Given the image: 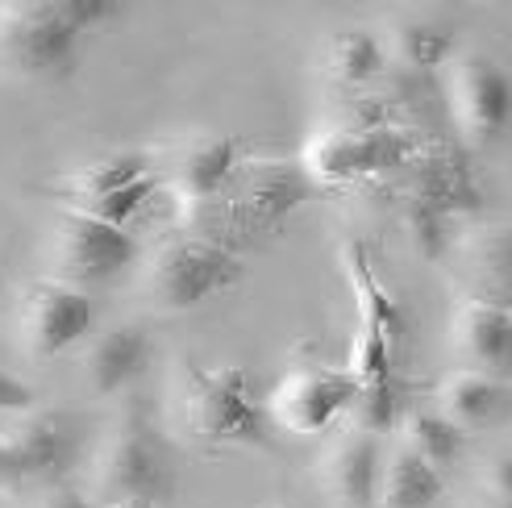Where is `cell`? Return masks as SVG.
<instances>
[{"mask_svg":"<svg viewBox=\"0 0 512 508\" xmlns=\"http://www.w3.org/2000/svg\"><path fill=\"white\" fill-rule=\"evenodd\" d=\"M179 425L209 446H267V413L250 400L242 367L188 363L179 375Z\"/></svg>","mask_w":512,"mask_h":508,"instance_id":"6da1fadb","label":"cell"},{"mask_svg":"<svg viewBox=\"0 0 512 508\" xmlns=\"http://www.w3.org/2000/svg\"><path fill=\"white\" fill-rule=\"evenodd\" d=\"M80 30L63 0H5L0 5V67L21 80H63L75 67Z\"/></svg>","mask_w":512,"mask_h":508,"instance_id":"7a4b0ae2","label":"cell"},{"mask_svg":"<svg viewBox=\"0 0 512 508\" xmlns=\"http://www.w3.org/2000/svg\"><path fill=\"white\" fill-rule=\"evenodd\" d=\"M242 259L234 250H225L209 238H171L155 263L146 271V296L155 304V313L179 317L200 309L209 296L234 288L242 279Z\"/></svg>","mask_w":512,"mask_h":508,"instance_id":"3957f363","label":"cell"},{"mask_svg":"<svg viewBox=\"0 0 512 508\" xmlns=\"http://www.w3.org/2000/svg\"><path fill=\"white\" fill-rule=\"evenodd\" d=\"M96 492L109 504H125V500L159 504L171 492V459L146 413L134 409L105 438V446L96 454Z\"/></svg>","mask_w":512,"mask_h":508,"instance_id":"277c9868","label":"cell"},{"mask_svg":"<svg viewBox=\"0 0 512 508\" xmlns=\"http://www.w3.org/2000/svg\"><path fill=\"white\" fill-rule=\"evenodd\" d=\"M138 259V242L130 230H117L96 217L67 209L55 242H50V267L59 284L84 288V284H113V279Z\"/></svg>","mask_w":512,"mask_h":508,"instance_id":"5b68a950","label":"cell"},{"mask_svg":"<svg viewBox=\"0 0 512 508\" xmlns=\"http://www.w3.org/2000/svg\"><path fill=\"white\" fill-rule=\"evenodd\" d=\"M454 125L488 146L512 130V71L492 55H458L446 71Z\"/></svg>","mask_w":512,"mask_h":508,"instance_id":"8992f818","label":"cell"},{"mask_svg":"<svg viewBox=\"0 0 512 508\" xmlns=\"http://www.w3.org/2000/svg\"><path fill=\"white\" fill-rule=\"evenodd\" d=\"M421 150V138L404 125H388V130H334L309 146L304 171L317 184H350L367 180V175H383L400 163H408Z\"/></svg>","mask_w":512,"mask_h":508,"instance_id":"52a82bcc","label":"cell"},{"mask_svg":"<svg viewBox=\"0 0 512 508\" xmlns=\"http://www.w3.org/2000/svg\"><path fill=\"white\" fill-rule=\"evenodd\" d=\"M96 325V300L84 288L59 284V279H38L21 296V338L34 359H55V354L80 346Z\"/></svg>","mask_w":512,"mask_h":508,"instance_id":"ba28073f","label":"cell"},{"mask_svg":"<svg viewBox=\"0 0 512 508\" xmlns=\"http://www.w3.org/2000/svg\"><path fill=\"white\" fill-rule=\"evenodd\" d=\"M358 396V379L346 367L300 363L284 375V384L271 396V417L284 421L296 434H321L338 417H350V404Z\"/></svg>","mask_w":512,"mask_h":508,"instance_id":"9c48e42d","label":"cell"},{"mask_svg":"<svg viewBox=\"0 0 512 508\" xmlns=\"http://www.w3.org/2000/svg\"><path fill=\"white\" fill-rule=\"evenodd\" d=\"M25 479H46L59 484L80 459V429H75L71 413L63 409H30L25 421L9 434Z\"/></svg>","mask_w":512,"mask_h":508,"instance_id":"30bf717a","label":"cell"},{"mask_svg":"<svg viewBox=\"0 0 512 508\" xmlns=\"http://www.w3.org/2000/svg\"><path fill=\"white\" fill-rule=\"evenodd\" d=\"M438 413H446L463 434L492 429L512 417V384L483 371H450L438 379Z\"/></svg>","mask_w":512,"mask_h":508,"instance_id":"8fae6325","label":"cell"},{"mask_svg":"<svg viewBox=\"0 0 512 508\" xmlns=\"http://www.w3.org/2000/svg\"><path fill=\"white\" fill-rule=\"evenodd\" d=\"M454 342L471 354L475 371L496 379L512 375V313L500 304L463 296L454 309Z\"/></svg>","mask_w":512,"mask_h":508,"instance_id":"7c38bea8","label":"cell"},{"mask_svg":"<svg viewBox=\"0 0 512 508\" xmlns=\"http://www.w3.org/2000/svg\"><path fill=\"white\" fill-rule=\"evenodd\" d=\"M379 471H383V450L379 438L350 429L325 454V488L346 508H371L379 496Z\"/></svg>","mask_w":512,"mask_h":508,"instance_id":"4fadbf2b","label":"cell"},{"mask_svg":"<svg viewBox=\"0 0 512 508\" xmlns=\"http://www.w3.org/2000/svg\"><path fill=\"white\" fill-rule=\"evenodd\" d=\"M313 196L317 180L304 171V163H259L238 196V213L250 225H275Z\"/></svg>","mask_w":512,"mask_h":508,"instance_id":"5bb4252c","label":"cell"},{"mask_svg":"<svg viewBox=\"0 0 512 508\" xmlns=\"http://www.w3.org/2000/svg\"><path fill=\"white\" fill-rule=\"evenodd\" d=\"M146 363H150V334L146 329L134 321L113 325L88 346V359H84L88 388L96 396L125 392L146 371Z\"/></svg>","mask_w":512,"mask_h":508,"instance_id":"9a60e30c","label":"cell"},{"mask_svg":"<svg viewBox=\"0 0 512 508\" xmlns=\"http://www.w3.org/2000/svg\"><path fill=\"white\" fill-rule=\"evenodd\" d=\"M463 267L475 300L500 304L512 313V225H492L463 242Z\"/></svg>","mask_w":512,"mask_h":508,"instance_id":"2e32d148","label":"cell"},{"mask_svg":"<svg viewBox=\"0 0 512 508\" xmlns=\"http://www.w3.org/2000/svg\"><path fill=\"white\" fill-rule=\"evenodd\" d=\"M342 263H346V275H350V284H354L358 317L375 321L379 334L388 338V346H400L408 338V309L400 304V296H392L388 288L379 284L375 263H371V254H367V242L346 238L342 242Z\"/></svg>","mask_w":512,"mask_h":508,"instance_id":"e0dca14e","label":"cell"},{"mask_svg":"<svg viewBox=\"0 0 512 508\" xmlns=\"http://www.w3.org/2000/svg\"><path fill=\"white\" fill-rule=\"evenodd\" d=\"M238 155L242 146L238 138H225V134H200L184 146V155L175 163V184L188 200H209L217 196L229 175L238 167Z\"/></svg>","mask_w":512,"mask_h":508,"instance_id":"ac0fdd59","label":"cell"},{"mask_svg":"<svg viewBox=\"0 0 512 508\" xmlns=\"http://www.w3.org/2000/svg\"><path fill=\"white\" fill-rule=\"evenodd\" d=\"M442 492H446L442 471L429 467L417 450H408L400 442L388 459H383L375 504H383V508H433L442 500Z\"/></svg>","mask_w":512,"mask_h":508,"instance_id":"d6986e66","label":"cell"},{"mask_svg":"<svg viewBox=\"0 0 512 508\" xmlns=\"http://www.w3.org/2000/svg\"><path fill=\"white\" fill-rule=\"evenodd\" d=\"M400 429H404V446L417 450L429 467H438L442 475L450 467L463 463L467 454V434L458 429L446 413L438 409H404L400 417Z\"/></svg>","mask_w":512,"mask_h":508,"instance_id":"ffe728a7","label":"cell"},{"mask_svg":"<svg viewBox=\"0 0 512 508\" xmlns=\"http://www.w3.org/2000/svg\"><path fill=\"white\" fill-rule=\"evenodd\" d=\"M329 75L346 88H367L371 80H379L383 67H388V50H383L379 34L363 30V25H350V30H338L329 38L325 50Z\"/></svg>","mask_w":512,"mask_h":508,"instance_id":"44dd1931","label":"cell"},{"mask_svg":"<svg viewBox=\"0 0 512 508\" xmlns=\"http://www.w3.org/2000/svg\"><path fill=\"white\" fill-rule=\"evenodd\" d=\"M396 55L417 71H438L458 59V25L442 17H413L396 25Z\"/></svg>","mask_w":512,"mask_h":508,"instance_id":"7402d4cb","label":"cell"},{"mask_svg":"<svg viewBox=\"0 0 512 508\" xmlns=\"http://www.w3.org/2000/svg\"><path fill=\"white\" fill-rule=\"evenodd\" d=\"M150 171H155V167H150V159L142 155V150H121V155H105V159H96L92 167L75 171L63 188L75 196V205H84V200L113 196V192H121V188L146 180Z\"/></svg>","mask_w":512,"mask_h":508,"instance_id":"603a6c76","label":"cell"},{"mask_svg":"<svg viewBox=\"0 0 512 508\" xmlns=\"http://www.w3.org/2000/svg\"><path fill=\"white\" fill-rule=\"evenodd\" d=\"M413 196H421L425 205H433V209H442L446 217L479 209V188L471 180V171L458 159H429Z\"/></svg>","mask_w":512,"mask_h":508,"instance_id":"cb8c5ba5","label":"cell"},{"mask_svg":"<svg viewBox=\"0 0 512 508\" xmlns=\"http://www.w3.org/2000/svg\"><path fill=\"white\" fill-rule=\"evenodd\" d=\"M404 409H408L404 404V379L383 375V379H371V384H358L350 417H354V429H363V434H371V438H383L404 417Z\"/></svg>","mask_w":512,"mask_h":508,"instance_id":"d4e9b609","label":"cell"},{"mask_svg":"<svg viewBox=\"0 0 512 508\" xmlns=\"http://www.w3.org/2000/svg\"><path fill=\"white\" fill-rule=\"evenodd\" d=\"M400 213H404V234H408V242H413V246L425 254V259H442L446 246H450V217H446L442 209L425 205L421 196H408Z\"/></svg>","mask_w":512,"mask_h":508,"instance_id":"484cf974","label":"cell"},{"mask_svg":"<svg viewBox=\"0 0 512 508\" xmlns=\"http://www.w3.org/2000/svg\"><path fill=\"white\" fill-rule=\"evenodd\" d=\"M159 175L150 171L146 180H138V184H130V188H121V192H113V196H100V200H84V205H71L75 213H84V217H96V221H105V225H117V230H125V221H134L138 213H142V205L150 196L159 192Z\"/></svg>","mask_w":512,"mask_h":508,"instance_id":"4316f807","label":"cell"},{"mask_svg":"<svg viewBox=\"0 0 512 508\" xmlns=\"http://www.w3.org/2000/svg\"><path fill=\"white\" fill-rule=\"evenodd\" d=\"M346 371L358 379V384H371V379L396 375L392 346H388V338L379 334V325H375V321H367V317H358V329H354V350H350Z\"/></svg>","mask_w":512,"mask_h":508,"instance_id":"83f0119b","label":"cell"},{"mask_svg":"<svg viewBox=\"0 0 512 508\" xmlns=\"http://www.w3.org/2000/svg\"><path fill=\"white\" fill-rule=\"evenodd\" d=\"M63 13L84 38L88 30H100V25L117 21L125 13V5H117V0H63Z\"/></svg>","mask_w":512,"mask_h":508,"instance_id":"f1b7e54d","label":"cell"},{"mask_svg":"<svg viewBox=\"0 0 512 508\" xmlns=\"http://www.w3.org/2000/svg\"><path fill=\"white\" fill-rule=\"evenodd\" d=\"M34 404H38L34 388L25 384L21 375H13V371L0 367V417H5V413H21V417H25V413L34 409Z\"/></svg>","mask_w":512,"mask_h":508,"instance_id":"f546056e","label":"cell"},{"mask_svg":"<svg viewBox=\"0 0 512 508\" xmlns=\"http://www.w3.org/2000/svg\"><path fill=\"white\" fill-rule=\"evenodd\" d=\"M488 492L496 496V504H512V454L496 459V467L488 471Z\"/></svg>","mask_w":512,"mask_h":508,"instance_id":"4dcf8cb0","label":"cell"},{"mask_svg":"<svg viewBox=\"0 0 512 508\" xmlns=\"http://www.w3.org/2000/svg\"><path fill=\"white\" fill-rule=\"evenodd\" d=\"M42 508H92V500L80 492V488H71V484H59L55 492H50L42 500Z\"/></svg>","mask_w":512,"mask_h":508,"instance_id":"1f68e13d","label":"cell"},{"mask_svg":"<svg viewBox=\"0 0 512 508\" xmlns=\"http://www.w3.org/2000/svg\"><path fill=\"white\" fill-rule=\"evenodd\" d=\"M113 508H155L150 500H125V504H113Z\"/></svg>","mask_w":512,"mask_h":508,"instance_id":"d6a6232c","label":"cell"},{"mask_svg":"<svg viewBox=\"0 0 512 508\" xmlns=\"http://www.w3.org/2000/svg\"><path fill=\"white\" fill-rule=\"evenodd\" d=\"M500 508H512V504H500Z\"/></svg>","mask_w":512,"mask_h":508,"instance_id":"836d02e7","label":"cell"},{"mask_svg":"<svg viewBox=\"0 0 512 508\" xmlns=\"http://www.w3.org/2000/svg\"><path fill=\"white\" fill-rule=\"evenodd\" d=\"M275 508H284V504H275Z\"/></svg>","mask_w":512,"mask_h":508,"instance_id":"e575fe53","label":"cell"}]
</instances>
